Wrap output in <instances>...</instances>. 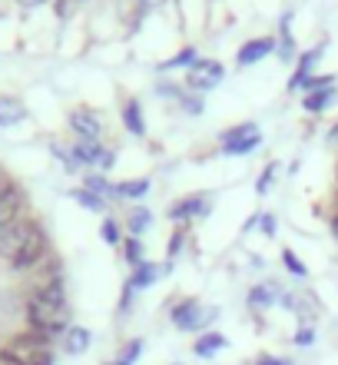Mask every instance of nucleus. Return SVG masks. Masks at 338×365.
I'll list each match as a JSON object with an SVG mask.
<instances>
[{"label": "nucleus", "mask_w": 338, "mask_h": 365, "mask_svg": "<svg viewBox=\"0 0 338 365\" xmlns=\"http://www.w3.org/2000/svg\"><path fill=\"white\" fill-rule=\"evenodd\" d=\"M27 322L33 332L47 339H57L63 332H70V306H67V292H63V282H47V286H37L27 296Z\"/></svg>", "instance_id": "1"}, {"label": "nucleus", "mask_w": 338, "mask_h": 365, "mask_svg": "<svg viewBox=\"0 0 338 365\" xmlns=\"http://www.w3.org/2000/svg\"><path fill=\"white\" fill-rule=\"evenodd\" d=\"M262 143V133L255 123H242V126H232L223 133V153L229 156H239V153H252L255 146Z\"/></svg>", "instance_id": "2"}, {"label": "nucleus", "mask_w": 338, "mask_h": 365, "mask_svg": "<svg viewBox=\"0 0 338 365\" xmlns=\"http://www.w3.org/2000/svg\"><path fill=\"white\" fill-rule=\"evenodd\" d=\"M219 316V309H199V302L196 299H186V302H179V306L173 309V326L176 329H203V326H209L213 319Z\"/></svg>", "instance_id": "3"}, {"label": "nucleus", "mask_w": 338, "mask_h": 365, "mask_svg": "<svg viewBox=\"0 0 338 365\" xmlns=\"http://www.w3.org/2000/svg\"><path fill=\"white\" fill-rule=\"evenodd\" d=\"M70 156H73V163L80 166H100V170H110L116 160L113 150H103V146L97 143V140H77L73 143V150H70Z\"/></svg>", "instance_id": "4"}, {"label": "nucleus", "mask_w": 338, "mask_h": 365, "mask_svg": "<svg viewBox=\"0 0 338 365\" xmlns=\"http://www.w3.org/2000/svg\"><path fill=\"white\" fill-rule=\"evenodd\" d=\"M37 232V222L33 220H17L10 230L0 232V256L7 262H14V256H17L23 246H27V240Z\"/></svg>", "instance_id": "5"}, {"label": "nucleus", "mask_w": 338, "mask_h": 365, "mask_svg": "<svg viewBox=\"0 0 338 365\" xmlns=\"http://www.w3.org/2000/svg\"><path fill=\"white\" fill-rule=\"evenodd\" d=\"M47 250H50L47 232H43V230H40V226H37V232H33V236H30V240H27V246H23V250H20L17 256H14V262H10V266H14V269H17V272L37 269V266H40V259L47 256Z\"/></svg>", "instance_id": "6"}, {"label": "nucleus", "mask_w": 338, "mask_h": 365, "mask_svg": "<svg viewBox=\"0 0 338 365\" xmlns=\"http://www.w3.org/2000/svg\"><path fill=\"white\" fill-rule=\"evenodd\" d=\"M223 63H216V60H196L193 67H189V73H186V83H189V90H199V93H206V90H213L219 80H223Z\"/></svg>", "instance_id": "7"}, {"label": "nucleus", "mask_w": 338, "mask_h": 365, "mask_svg": "<svg viewBox=\"0 0 338 365\" xmlns=\"http://www.w3.org/2000/svg\"><path fill=\"white\" fill-rule=\"evenodd\" d=\"M20 212H23V192L7 182V186L0 190V232L10 230L17 220H23Z\"/></svg>", "instance_id": "8"}, {"label": "nucleus", "mask_w": 338, "mask_h": 365, "mask_svg": "<svg viewBox=\"0 0 338 365\" xmlns=\"http://www.w3.org/2000/svg\"><path fill=\"white\" fill-rule=\"evenodd\" d=\"M70 126L77 130L80 140H100V133H103V123H100V116L93 110H73L70 113Z\"/></svg>", "instance_id": "9"}, {"label": "nucleus", "mask_w": 338, "mask_h": 365, "mask_svg": "<svg viewBox=\"0 0 338 365\" xmlns=\"http://www.w3.org/2000/svg\"><path fill=\"white\" fill-rule=\"evenodd\" d=\"M272 50H275V40L272 37H259V40H249V43H242L239 47V67H252V63H259L262 57H269Z\"/></svg>", "instance_id": "10"}, {"label": "nucleus", "mask_w": 338, "mask_h": 365, "mask_svg": "<svg viewBox=\"0 0 338 365\" xmlns=\"http://www.w3.org/2000/svg\"><path fill=\"white\" fill-rule=\"evenodd\" d=\"M206 210H209V196L199 192V196H193V200L176 202L173 210H169V216H173V220H193V216H206Z\"/></svg>", "instance_id": "11"}, {"label": "nucleus", "mask_w": 338, "mask_h": 365, "mask_svg": "<svg viewBox=\"0 0 338 365\" xmlns=\"http://www.w3.org/2000/svg\"><path fill=\"white\" fill-rule=\"evenodd\" d=\"M322 50H325V43H319V47H312L309 53H302V60H299V70H295V77L289 80V90H302V87H305V80H309L312 67H315V60L322 57Z\"/></svg>", "instance_id": "12"}, {"label": "nucleus", "mask_w": 338, "mask_h": 365, "mask_svg": "<svg viewBox=\"0 0 338 365\" xmlns=\"http://www.w3.org/2000/svg\"><path fill=\"white\" fill-rule=\"evenodd\" d=\"M146 192H149V180H126V182H116L110 196L113 200H143Z\"/></svg>", "instance_id": "13"}, {"label": "nucleus", "mask_w": 338, "mask_h": 365, "mask_svg": "<svg viewBox=\"0 0 338 365\" xmlns=\"http://www.w3.org/2000/svg\"><path fill=\"white\" fill-rule=\"evenodd\" d=\"M27 116V106L17 96H0V126H14Z\"/></svg>", "instance_id": "14"}, {"label": "nucleus", "mask_w": 338, "mask_h": 365, "mask_svg": "<svg viewBox=\"0 0 338 365\" xmlns=\"http://www.w3.org/2000/svg\"><path fill=\"white\" fill-rule=\"evenodd\" d=\"M169 269V266H166ZM163 266H156V262H143V266H136V272H133V279H130V286L139 292V289H146V286H153L156 279H159V272H166Z\"/></svg>", "instance_id": "15"}, {"label": "nucleus", "mask_w": 338, "mask_h": 365, "mask_svg": "<svg viewBox=\"0 0 338 365\" xmlns=\"http://www.w3.org/2000/svg\"><path fill=\"white\" fill-rule=\"evenodd\" d=\"M219 349H226V336L223 332H206V336H199V342H196V356L199 359H209V356H216Z\"/></svg>", "instance_id": "16"}, {"label": "nucleus", "mask_w": 338, "mask_h": 365, "mask_svg": "<svg viewBox=\"0 0 338 365\" xmlns=\"http://www.w3.org/2000/svg\"><path fill=\"white\" fill-rule=\"evenodd\" d=\"M123 123H126V130H130V133H136V136H143V133H146L143 110H139V103H136V100H130V103H126V110H123Z\"/></svg>", "instance_id": "17"}, {"label": "nucleus", "mask_w": 338, "mask_h": 365, "mask_svg": "<svg viewBox=\"0 0 338 365\" xmlns=\"http://www.w3.org/2000/svg\"><path fill=\"white\" fill-rule=\"evenodd\" d=\"M90 329H70L67 332V352L70 356H80V352H87L90 349Z\"/></svg>", "instance_id": "18"}, {"label": "nucleus", "mask_w": 338, "mask_h": 365, "mask_svg": "<svg viewBox=\"0 0 338 365\" xmlns=\"http://www.w3.org/2000/svg\"><path fill=\"white\" fill-rule=\"evenodd\" d=\"M149 222H153L149 210H143V206H139V210L130 212V220H126V226H130V232H133V236H139V232L149 230Z\"/></svg>", "instance_id": "19"}, {"label": "nucleus", "mask_w": 338, "mask_h": 365, "mask_svg": "<svg viewBox=\"0 0 338 365\" xmlns=\"http://www.w3.org/2000/svg\"><path fill=\"white\" fill-rule=\"evenodd\" d=\"M272 302H275V286H255L249 292V306H255V309H265Z\"/></svg>", "instance_id": "20"}, {"label": "nucleus", "mask_w": 338, "mask_h": 365, "mask_svg": "<svg viewBox=\"0 0 338 365\" xmlns=\"http://www.w3.org/2000/svg\"><path fill=\"white\" fill-rule=\"evenodd\" d=\"M335 100V90H315V93L305 96V110H312V113H319V110H325V106Z\"/></svg>", "instance_id": "21"}, {"label": "nucleus", "mask_w": 338, "mask_h": 365, "mask_svg": "<svg viewBox=\"0 0 338 365\" xmlns=\"http://www.w3.org/2000/svg\"><path fill=\"white\" fill-rule=\"evenodd\" d=\"M282 262H285V269L292 272V276H299V279H305L309 276V269H305V262L299 259V256H295V252L292 250H282Z\"/></svg>", "instance_id": "22"}, {"label": "nucleus", "mask_w": 338, "mask_h": 365, "mask_svg": "<svg viewBox=\"0 0 338 365\" xmlns=\"http://www.w3.org/2000/svg\"><path fill=\"white\" fill-rule=\"evenodd\" d=\"M73 200H77L80 206H87V210H93V212H103V200H100L97 192H90V190H77V192H73Z\"/></svg>", "instance_id": "23"}, {"label": "nucleus", "mask_w": 338, "mask_h": 365, "mask_svg": "<svg viewBox=\"0 0 338 365\" xmlns=\"http://www.w3.org/2000/svg\"><path fill=\"white\" fill-rule=\"evenodd\" d=\"M186 63H196V50L193 47L179 50L173 60H166V63H159V67H163V70H176V67H186Z\"/></svg>", "instance_id": "24"}, {"label": "nucleus", "mask_w": 338, "mask_h": 365, "mask_svg": "<svg viewBox=\"0 0 338 365\" xmlns=\"http://www.w3.org/2000/svg\"><path fill=\"white\" fill-rule=\"evenodd\" d=\"M126 262H130V266H143V242H139V240H136V236H133V240H126Z\"/></svg>", "instance_id": "25"}, {"label": "nucleus", "mask_w": 338, "mask_h": 365, "mask_svg": "<svg viewBox=\"0 0 338 365\" xmlns=\"http://www.w3.org/2000/svg\"><path fill=\"white\" fill-rule=\"evenodd\" d=\"M139 352H143V342H139V339H133V342L123 349V356L116 359V365H133L136 359H139Z\"/></svg>", "instance_id": "26"}, {"label": "nucleus", "mask_w": 338, "mask_h": 365, "mask_svg": "<svg viewBox=\"0 0 338 365\" xmlns=\"http://www.w3.org/2000/svg\"><path fill=\"white\" fill-rule=\"evenodd\" d=\"M100 236H103V242H110V246H116L120 242V226H116L113 220H107L103 226H100Z\"/></svg>", "instance_id": "27"}, {"label": "nucleus", "mask_w": 338, "mask_h": 365, "mask_svg": "<svg viewBox=\"0 0 338 365\" xmlns=\"http://www.w3.org/2000/svg\"><path fill=\"white\" fill-rule=\"evenodd\" d=\"M87 190L90 192H107V196H110V190H113V186H110L107 180H100V176H90V180H87Z\"/></svg>", "instance_id": "28"}, {"label": "nucleus", "mask_w": 338, "mask_h": 365, "mask_svg": "<svg viewBox=\"0 0 338 365\" xmlns=\"http://www.w3.org/2000/svg\"><path fill=\"white\" fill-rule=\"evenodd\" d=\"M312 342H315V332H312L309 326L295 332V346H312Z\"/></svg>", "instance_id": "29"}, {"label": "nucleus", "mask_w": 338, "mask_h": 365, "mask_svg": "<svg viewBox=\"0 0 338 365\" xmlns=\"http://www.w3.org/2000/svg\"><path fill=\"white\" fill-rule=\"evenodd\" d=\"M259 226L265 236H275V216H259Z\"/></svg>", "instance_id": "30"}, {"label": "nucleus", "mask_w": 338, "mask_h": 365, "mask_svg": "<svg viewBox=\"0 0 338 365\" xmlns=\"http://www.w3.org/2000/svg\"><path fill=\"white\" fill-rule=\"evenodd\" d=\"M272 170H275V166H269V170H265V173L259 176V182H255V190H259V196H262L265 190H269V182H272Z\"/></svg>", "instance_id": "31"}, {"label": "nucleus", "mask_w": 338, "mask_h": 365, "mask_svg": "<svg viewBox=\"0 0 338 365\" xmlns=\"http://www.w3.org/2000/svg\"><path fill=\"white\" fill-rule=\"evenodd\" d=\"M179 250H183V232H176L173 236V242H169V256H176Z\"/></svg>", "instance_id": "32"}, {"label": "nucleus", "mask_w": 338, "mask_h": 365, "mask_svg": "<svg viewBox=\"0 0 338 365\" xmlns=\"http://www.w3.org/2000/svg\"><path fill=\"white\" fill-rule=\"evenodd\" d=\"M259 365H292V362H289V359H269V356H262Z\"/></svg>", "instance_id": "33"}, {"label": "nucleus", "mask_w": 338, "mask_h": 365, "mask_svg": "<svg viewBox=\"0 0 338 365\" xmlns=\"http://www.w3.org/2000/svg\"><path fill=\"white\" fill-rule=\"evenodd\" d=\"M33 365H53V356H50V352H43V356L33 359Z\"/></svg>", "instance_id": "34"}, {"label": "nucleus", "mask_w": 338, "mask_h": 365, "mask_svg": "<svg viewBox=\"0 0 338 365\" xmlns=\"http://www.w3.org/2000/svg\"><path fill=\"white\" fill-rule=\"evenodd\" d=\"M20 7H40V4H47V0H17Z\"/></svg>", "instance_id": "35"}, {"label": "nucleus", "mask_w": 338, "mask_h": 365, "mask_svg": "<svg viewBox=\"0 0 338 365\" xmlns=\"http://www.w3.org/2000/svg\"><path fill=\"white\" fill-rule=\"evenodd\" d=\"M332 232H335V240H338V216L332 220Z\"/></svg>", "instance_id": "36"}, {"label": "nucleus", "mask_w": 338, "mask_h": 365, "mask_svg": "<svg viewBox=\"0 0 338 365\" xmlns=\"http://www.w3.org/2000/svg\"><path fill=\"white\" fill-rule=\"evenodd\" d=\"M4 186H7V182H0V190H4Z\"/></svg>", "instance_id": "37"}]
</instances>
